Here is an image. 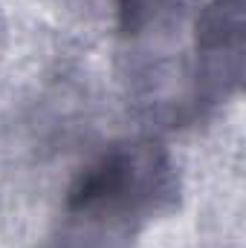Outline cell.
<instances>
[{"label": "cell", "mask_w": 246, "mask_h": 248, "mask_svg": "<svg viewBox=\"0 0 246 248\" xmlns=\"http://www.w3.org/2000/svg\"><path fill=\"white\" fill-rule=\"evenodd\" d=\"M241 35H244V0H214L197 17V49L214 63L241 69Z\"/></svg>", "instance_id": "obj_1"}]
</instances>
